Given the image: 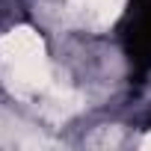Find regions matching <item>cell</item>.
<instances>
[{
    "mask_svg": "<svg viewBox=\"0 0 151 151\" xmlns=\"http://www.w3.org/2000/svg\"><path fill=\"white\" fill-rule=\"evenodd\" d=\"M0 80L18 98H39L50 89V62L36 30L12 27L0 36Z\"/></svg>",
    "mask_w": 151,
    "mask_h": 151,
    "instance_id": "cell-1",
    "label": "cell"
},
{
    "mask_svg": "<svg viewBox=\"0 0 151 151\" xmlns=\"http://www.w3.org/2000/svg\"><path fill=\"white\" fill-rule=\"evenodd\" d=\"M142 148H145V151H151V133H148V136L142 139Z\"/></svg>",
    "mask_w": 151,
    "mask_h": 151,
    "instance_id": "cell-3",
    "label": "cell"
},
{
    "mask_svg": "<svg viewBox=\"0 0 151 151\" xmlns=\"http://www.w3.org/2000/svg\"><path fill=\"white\" fill-rule=\"evenodd\" d=\"M71 3L77 6V9H83V6H86V0H71Z\"/></svg>",
    "mask_w": 151,
    "mask_h": 151,
    "instance_id": "cell-4",
    "label": "cell"
},
{
    "mask_svg": "<svg viewBox=\"0 0 151 151\" xmlns=\"http://www.w3.org/2000/svg\"><path fill=\"white\" fill-rule=\"evenodd\" d=\"M124 3H127V0H86L83 9L89 12V18H92L98 27H110V24L122 15Z\"/></svg>",
    "mask_w": 151,
    "mask_h": 151,
    "instance_id": "cell-2",
    "label": "cell"
}]
</instances>
